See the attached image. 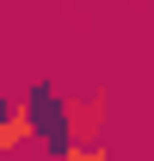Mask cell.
<instances>
[{"label": "cell", "instance_id": "1", "mask_svg": "<svg viewBox=\"0 0 154 161\" xmlns=\"http://www.w3.org/2000/svg\"><path fill=\"white\" fill-rule=\"evenodd\" d=\"M99 118H105V99H86V105H62V124H74V130H99Z\"/></svg>", "mask_w": 154, "mask_h": 161}, {"label": "cell", "instance_id": "2", "mask_svg": "<svg viewBox=\"0 0 154 161\" xmlns=\"http://www.w3.org/2000/svg\"><path fill=\"white\" fill-rule=\"evenodd\" d=\"M31 136H37V130H31L25 112H6V118H0V149H19V142H31Z\"/></svg>", "mask_w": 154, "mask_h": 161}]
</instances>
